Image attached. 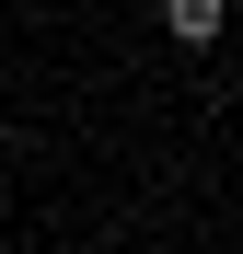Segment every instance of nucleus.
I'll use <instances>...</instances> for the list:
<instances>
[{
	"instance_id": "obj_1",
	"label": "nucleus",
	"mask_w": 243,
	"mask_h": 254,
	"mask_svg": "<svg viewBox=\"0 0 243 254\" xmlns=\"http://www.w3.org/2000/svg\"><path fill=\"white\" fill-rule=\"evenodd\" d=\"M220 23H232V0H162V35H174V47H209Z\"/></svg>"
}]
</instances>
